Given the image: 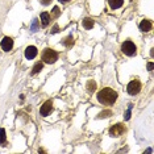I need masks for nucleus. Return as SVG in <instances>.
<instances>
[{
	"mask_svg": "<svg viewBox=\"0 0 154 154\" xmlns=\"http://www.w3.org/2000/svg\"><path fill=\"white\" fill-rule=\"evenodd\" d=\"M37 48L36 46H28V48L25 49V58L26 59H33L36 58V55H37Z\"/></svg>",
	"mask_w": 154,
	"mask_h": 154,
	"instance_id": "6e6552de",
	"label": "nucleus"
},
{
	"mask_svg": "<svg viewBox=\"0 0 154 154\" xmlns=\"http://www.w3.org/2000/svg\"><path fill=\"white\" fill-rule=\"evenodd\" d=\"M150 29H152V21L150 20L145 19L140 22V31L141 32H149Z\"/></svg>",
	"mask_w": 154,
	"mask_h": 154,
	"instance_id": "1a4fd4ad",
	"label": "nucleus"
},
{
	"mask_svg": "<svg viewBox=\"0 0 154 154\" xmlns=\"http://www.w3.org/2000/svg\"><path fill=\"white\" fill-rule=\"evenodd\" d=\"M7 142V136H5V129L4 128H0V145L4 146Z\"/></svg>",
	"mask_w": 154,
	"mask_h": 154,
	"instance_id": "2eb2a0df",
	"label": "nucleus"
},
{
	"mask_svg": "<svg viewBox=\"0 0 154 154\" xmlns=\"http://www.w3.org/2000/svg\"><path fill=\"white\" fill-rule=\"evenodd\" d=\"M57 59H58V53L55 52V50L53 49H45L42 53V61L45 63H49V65H52V63H54Z\"/></svg>",
	"mask_w": 154,
	"mask_h": 154,
	"instance_id": "f03ea898",
	"label": "nucleus"
},
{
	"mask_svg": "<svg viewBox=\"0 0 154 154\" xmlns=\"http://www.w3.org/2000/svg\"><path fill=\"white\" fill-rule=\"evenodd\" d=\"M31 29H32V32H37V29H38V20L37 19H33Z\"/></svg>",
	"mask_w": 154,
	"mask_h": 154,
	"instance_id": "a211bd4d",
	"label": "nucleus"
},
{
	"mask_svg": "<svg viewBox=\"0 0 154 154\" xmlns=\"http://www.w3.org/2000/svg\"><path fill=\"white\" fill-rule=\"evenodd\" d=\"M62 43L66 46V48H71V46L74 45V38H73V36H69V37H66V38L62 41Z\"/></svg>",
	"mask_w": 154,
	"mask_h": 154,
	"instance_id": "ddd939ff",
	"label": "nucleus"
},
{
	"mask_svg": "<svg viewBox=\"0 0 154 154\" xmlns=\"http://www.w3.org/2000/svg\"><path fill=\"white\" fill-rule=\"evenodd\" d=\"M82 24H83V28H84V29H88V31H90V29L93 28V25H95V21H93L92 19H88V17H87V19L83 20Z\"/></svg>",
	"mask_w": 154,
	"mask_h": 154,
	"instance_id": "9b49d317",
	"label": "nucleus"
},
{
	"mask_svg": "<svg viewBox=\"0 0 154 154\" xmlns=\"http://www.w3.org/2000/svg\"><path fill=\"white\" fill-rule=\"evenodd\" d=\"M148 70H149V71H153V62L148 63Z\"/></svg>",
	"mask_w": 154,
	"mask_h": 154,
	"instance_id": "5701e85b",
	"label": "nucleus"
},
{
	"mask_svg": "<svg viewBox=\"0 0 154 154\" xmlns=\"http://www.w3.org/2000/svg\"><path fill=\"white\" fill-rule=\"evenodd\" d=\"M1 49L4 52H11L12 48H13V40L11 37H4L1 40V43H0Z\"/></svg>",
	"mask_w": 154,
	"mask_h": 154,
	"instance_id": "0eeeda50",
	"label": "nucleus"
},
{
	"mask_svg": "<svg viewBox=\"0 0 154 154\" xmlns=\"http://www.w3.org/2000/svg\"><path fill=\"white\" fill-rule=\"evenodd\" d=\"M130 113H132V112H130V108H129L128 111L125 112V116H124V120H125V121H128V120L130 119Z\"/></svg>",
	"mask_w": 154,
	"mask_h": 154,
	"instance_id": "aec40b11",
	"label": "nucleus"
},
{
	"mask_svg": "<svg viewBox=\"0 0 154 154\" xmlns=\"http://www.w3.org/2000/svg\"><path fill=\"white\" fill-rule=\"evenodd\" d=\"M40 17H41V22H42L43 26L49 25V22H50V13L49 12H42Z\"/></svg>",
	"mask_w": 154,
	"mask_h": 154,
	"instance_id": "9d476101",
	"label": "nucleus"
},
{
	"mask_svg": "<svg viewBox=\"0 0 154 154\" xmlns=\"http://www.w3.org/2000/svg\"><path fill=\"white\" fill-rule=\"evenodd\" d=\"M126 91H128L129 95H137V93L141 91V83L137 79L132 80V82H129L128 87H126Z\"/></svg>",
	"mask_w": 154,
	"mask_h": 154,
	"instance_id": "20e7f679",
	"label": "nucleus"
},
{
	"mask_svg": "<svg viewBox=\"0 0 154 154\" xmlns=\"http://www.w3.org/2000/svg\"><path fill=\"white\" fill-rule=\"evenodd\" d=\"M112 116V111L109 109H105V111H102L98 115V119H107V117H111Z\"/></svg>",
	"mask_w": 154,
	"mask_h": 154,
	"instance_id": "dca6fc26",
	"label": "nucleus"
},
{
	"mask_svg": "<svg viewBox=\"0 0 154 154\" xmlns=\"http://www.w3.org/2000/svg\"><path fill=\"white\" fill-rule=\"evenodd\" d=\"M98 100L99 103H102V104L104 105H113L117 99V92L115 90L109 88V87H105V88L100 90L98 92Z\"/></svg>",
	"mask_w": 154,
	"mask_h": 154,
	"instance_id": "f257e3e1",
	"label": "nucleus"
},
{
	"mask_svg": "<svg viewBox=\"0 0 154 154\" xmlns=\"http://www.w3.org/2000/svg\"><path fill=\"white\" fill-rule=\"evenodd\" d=\"M58 32H59V28H58V25H54V28H53L52 33H58Z\"/></svg>",
	"mask_w": 154,
	"mask_h": 154,
	"instance_id": "4be33fe9",
	"label": "nucleus"
},
{
	"mask_svg": "<svg viewBox=\"0 0 154 154\" xmlns=\"http://www.w3.org/2000/svg\"><path fill=\"white\" fill-rule=\"evenodd\" d=\"M42 67H43V63H42V62H37L34 66H33V69H32V74H33V75H34V74H38V73L42 70Z\"/></svg>",
	"mask_w": 154,
	"mask_h": 154,
	"instance_id": "4468645a",
	"label": "nucleus"
},
{
	"mask_svg": "<svg viewBox=\"0 0 154 154\" xmlns=\"http://www.w3.org/2000/svg\"><path fill=\"white\" fill-rule=\"evenodd\" d=\"M95 90H96V82H93V80H88V83H87V91L93 92Z\"/></svg>",
	"mask_w": 154,
	"mask_h": 154,
	"instance_id": "f3484780",
	"label": "nucleus"
},
{
	"mask_svg": "<svg viewBox=\"0 0 154 154\" xmlns=\"http://www.w3.org/2000/svg\"><path fill=\"white\" fill-rule=\"evenodd\" d=\"M124 132H125V126L123 124H115L109 128V136L111 137H120Z\"/></svg>",
	"mask_w": 154,
	"mask_h": 154,
	"instance_id": "39448f33",
	"label": "nucleus"
},
{
	"mask_svg": "<svg viewBox=\"0 0 154 154\" xmlns=\"http://www.w3.org/2000/svg\"><path fill=\"white\" fill-rule=\"evenodd\" d=\"M123 3H124V0H108V4H109V7H111L112 9L120 8V7L123 5Z\"/></svg>",
	"mask_w": 154,
	"mask_h": 154,
	"instance_id": "f8f14e48",
	"label": "nucleus"
},
{
	"mask_svg": "<svg viewBox=\"0 0 154 154\" xmlns=\"http://www.w3.org/2000/svg\"><path fill=\"white\" fill-rule=\"evenodd\" d=\"M52 1H53V0H41V3H42L43 5H49Z\"/></svg>",
	"mask_w": 154,
	"mask_h": 154,
	"instance_id": "412c9836",
	"label": "nucleus"
},
{
	"mask_svg": "<svg viewBox=\"0 0 154 154\" xmlns=\"http://www.w3.org/2000/svg\"><path fill=\"white\" fill-rule=\"evenodd\" d=\"M53 15H54L55 17H58V16L61 15V9H59L58 7H54V8H53Z\"/></svg>",
	"mask_w": 154,
	"mask_h": 154,
	"instance_id": "6ab92c4d",
	"label": "nucleus"
},
{
	"mask_svg": "<svg viewBox=\"0 0 154 154\" xmlns=\"http://www.w3.org/2000/svg\"><path fill=\"white\" fill-rule=\"evenodd\" d=\"M59 1H62V3H66V1H69V0H59Z\"/></svg>",
	"mask_w": 154,
	"mask_h": 154,
	"instance_id": "b1692460",
	"label": "nucleus"
},
{
	"mask_svg": "<svg viewBox=\"0 0 154 154\" xmlns=\"http://www.w3.org/2000/svg\"><path fill=\"white\" fill-rule=\"evenodd\" d=\"M52 111H53V102L52 100H46L42 104L41 109H40V113H41L42 116H48V115H50Z\"/></svg>",
	"mask_w": 154,
	"mask_h": 154,
	"instance_id": "423d86ee",
	"label": "nucleus"
},
{
	"mask_svg": "<svg viewBox=\"0 0 154 154\" xmlns=\"http://www.w3.org/2000/svg\"><path fill=\"white\" fill-rule=\"evenodd\" d=\"M121 52L129 57H133V55H136V53H137V48L132 41H125L121 45Z\"/></svg>",
	"mask_w": 154,
	"mask_h": 154,
	"instance_id": "7ed1b4c3",
	"label": "nucleus"
}]
</instances>
